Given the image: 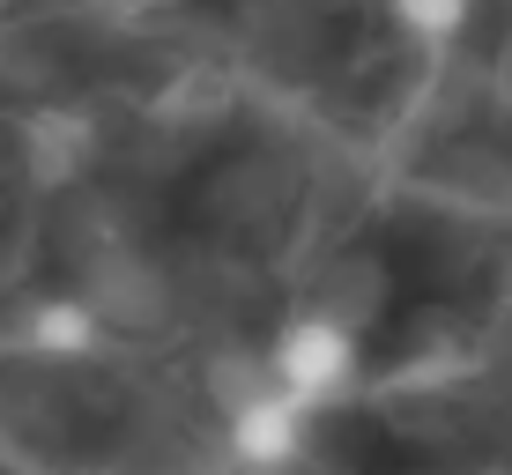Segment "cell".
Listing matches in <instances>:
<instances>
[{
    "label": "cell",
    "instance_id": "cell-2",
    "mask_svg": "<svg viewBox=\"0 0 512 475\" xmlns=\"http://www.w3.org/2000/svg\"><path fill=\"white\" fill-rule=\"evenodd\" d=\"M305 438H312V401H297L282 379L260 372V386H245V394L231 401V453H238V468L275 475V468H290L297 453H305Z\"/></svg>",
    "mask_w": 512,
    "mask_h": 475
},
{
    "label": "cell",
    "instance_id": "cell-1",
    "mask_svg": "<svg viewBox=\"0 0 512 475\" xmlns=\"http://www.w3.org/2000/svg\"><path fill=\"white\" fill-rule=\"evenodd\" d=\"M364 372V342H357V320L334 305H305L297 320H282V334L268 342V379H282L297 401L327 409L342 401Z\"/></svg>",
    "mask_w": 512,
    "mask_h": 475
},
{
    "label": "cell",
    "instance_id": "cell-4",
    "mask_svg": "<svg viewBox=\"0 0 512 475\" xmlns=\"http://www.w3.org/2000/svg\"><path fill=\"white\" fill-rule=\"evenodd\" d=\"M386 15H394L416 45H453L475 23V0H386Z\"/></svg>",
    "mask_w": 512,
    "mask_h": 475
},
{
    "label": "cell",
    "instance_id": "cell-3",
    "mask_svg": "<svg viewBox=\"0 0 512 475\" xmlns=\"http://www.w3.org/2000/svg\"><path fill=\"white\" fill-rule=\"evenodd\" d=\"M90 342H97V320H90L82 305H67V297H52L45 312H30V349H38V357H52V364H75Z\"/></svg>",
    "mask_w": 512,
    "mask_h": 475
}]
</instances>
